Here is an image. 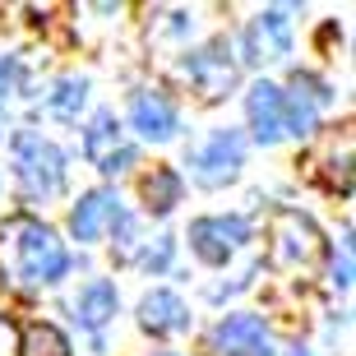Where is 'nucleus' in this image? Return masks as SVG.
I'll return each instance as SVG.
<instances>
[{
	"mask_svg": "<svg viewBox=\"0 0 356 356\" xmlns=\"http://www.w3.org/2000/svg\"><path fill=\"white\" fill-rule=\"evenodd\" d=\"M65 245L56 241L51 227L33 222V218H10L0 227V273L14 287H42L65 273Z\"/></svg>",
	"mask_w": 356,
	"mask_h": 356,
	"instance_id": "obj_1",
	"label": "nucleus"
},
{
	"mask_svg": "<svg viewBox=\"0 0 356 356\" xmlns=\"http://www.w3.org/2000/svg\"><path fill=\"white\" fill-rule=\"evenodd\" d=\"M14 167H19V181H24V190L33 199H51L56 190H60V181H65L60 153H56L47 139L28 134V130L14 139Z\"/></svg>",
	"mask_w": 356,
	"mask_h": 356,
	"instance_id": "obj_2",
	"label": "nucleus"
},
{
	"mask_svg": "<svg viewBox=\"0 0 356 356\" xmlns=\"http://www.w3.org/2000/svg\"><path fill=\"white\" fill-rule=\"evenodd\" d=\"M273 259L282 268L315 264L319 259V232L310 227V218H301V213H291V209L273 213Z\"/></svg>",
	"mask_w": 356,
	"mask_h": 356,
	"instance_id": "obj_3",
	"label": "nucleus"
},
{
	"mask_svg": "<svg viewBox=\"0 0 356 356\" xmlns=\"http://www.w3.org/2000/svg\"><path fill=\"white\" fill-rule=\"evenodd\" d=\"M83 153H88V162L97 167V172H106V176L125 172V167L134 162V148L120 139V125L111 116H97L88 125V134H83Z\"/></svg>",
	"mask_w": 356,
	"mask_h": 356,
	"instance_id": "obj_4",
	"label": "nucleus"
},
{
	"mask_svg": "<svg viewBox=\"0 0 356 356\" xmlns=\"http://www.w3.org/2000/svg\"><path fill=\"white\" fill-rule=\"evenodd\" d=\"M241 134L236 130H218L209 139V144L195 153V176H199V185H222V181H232L236 176V167H241Z\"/></svg>",
	"mask_w": 356,
	"mask_h": 356,
	"instance_id": "obj_5",
	"label": "nucleus"
},
{
	"mask_svg": "<svg viewBox=\"0 0 356 356\" xmlns=\"http://www.w3.org/2000/svg\"><path fill=\"white\" fill-rule=\"evenodd\" d=\"M241 241H245V218H199V222L190 227V245H195V254L209 259V264H222Z\"/></svg>",
	"mask_w": 356,
	"mask_h": 356,
	"instance_id": "obj_6",
	"label": "nucleus"
},
{
	"mask_svg": "<svg viewBox=\"0 0 356 356\" xmlns=\"http://www.w3.org/2000/svg\"><path fill=\"white\" fill-rule=\"evenodd\" d=\"M213 347L222 356H273V338L254 315H232L218 324L213 333Z\"/></svg>",
	"mask_w": 356,
	"mask_h": 356,
	"instance_id": "obj_7",
	"label": "nucleus"
},
{
	"mask_svg": "<svg viewBox=\"0 0 356 356\" xmlns=\"http://www.w3.org/2000/svg\"><path fill=\"white\" fill-rule=\"evenodd\" d=\"M185 74L195 79V88L204 97H222L232 83H236V65L227 60V47H204L185 60Z\"/></svg>",
	"mask_w": 356,
	"mask_h": 356,
	"instance_id": "obj_8",
	"label": "nucleus"
},
{
	"mask_svg": "<svg viewBox=\"0 0 356 356\" xmlns=\"http://www.w3.org/2000/svg\"><path fill=\"white\" fill-rule=\"evenodd\" d=\"M324 102H329V88H324L319 79H301V74H296V97L282 102V134L287 130L291 134H310Z\"/></svg>",
	"mask_w": 356,
	"mask_h": 356,
	"instance_id": "obj_9",
	"label": "nucleus"
},
{
	"mask_svg": "<svg viewBox=\"0 0 356 356\" xmlns=\"http://www.w3.org/2000/svg\"><path fill=\"white\" fill-rule=\"evenodd\" d=\"M245 42H250V60H282V56L291 51V24H287V14H282V10L259 14Z\"/></svg>",
	"mask_w": 356,
	"mask_h": 356,
	"instance_id": "obj_10",
	"label": "nucleus"
},
{
	"mask_svg": "<svg viewBox=\"0 0 356 356\" xmlns=\"http://www.w3.org/2000/svg\"><path fill=\"white\" fill-rule=\"evenodd\" d=\"M130 116H134V130L144 134V139H158L162 144V139L176 134V111L162 92H139L134 106H130Z\"/></svg>",
	"mask_w": 356,
	"mask_h": 356,
	"instance_id": "obj_11",
	"label": "nucleus"
},
{
	"mask_svg": "<svg viewBox=\"0 0 356 356\" xmlns=\"http://www.w3.org/2000/svg\"><path fill=\"white\" fill-rule=\"evenodd\" d=\"M250 125L259 134V144H277L282 139V92L273 83H254L250 88Z\"/></svg>",
	"mask_w": 356,
	"mask_h": 356,
	"instance_id": "obj_12",
	"label": "nucleus"
},
{
	"mask_svg": "<svg viewBox=\"0 0 356 356\" xmlns=\"http://www.w3.org/2000/svg\"><path fill=\"white\" fill-rule=\"evenodd\" d=\"M139 324H144L148 333H176L190 324V310L181 305V296H172V291H153V296H144V305H139Z\"/></svg>",
	"mask_w": 356,
	"mask_h": 356,
	"instance_id": "obj_13",
	"label": "nucleus"
},
{
	"mask_svg": "<svg viewBox=\"0 0 356 356\" xmlns=\"http://www.w3.org/2000/svg\"><path fill=\"white\" fill-rule=\"evenodd\" d=\"M116 218V195H106V190H92V195L79 199V209L70 213V227H74V236L79 241H97L102 236V227Z\"/></svg>",
	"mask_w": 356,
	"mask_h": 356,
	"instance_id": "obj_14",
	"label": "nucleus"
},
{
	"mask_svg": "<svg viewBox=\"0 0 356 356\" xmlns=\"http://www.w3.org/2000/svg\"><path fill=\"white\" fill-rule=\"evenodd\" d=\"M74 315H79L83 329H102L106 319L116 315V287H111L106 277H92L88 287L74 296Z\"/></svg>",
	"mask_w": 356,
	"mask_h": 356,
	"instance_id": "obj_15",
	"label": "nucleus"
},
{
	"mask_svg": "<svg viewBox=\"0 0 356 356\" xmlns=\"http://www.w3.org/2000/svg\"><path fill=\"white\" fill-rule=\"evenodd\" d=\"M24 352L28 356H70V343H65V333L51 329V324H33L24 333Z\"/></svg>",
	"mask_w": 356,
	"mask_h": 356,
	"instance_id": "obj_16",
	"label": "nucleus"
},
{
	"mask_svg": "<svg viewBox=\"0 0 356 356\" xmlns=\"http://www.w3.org/2000/svg\"><path fill=\"white\" fill-rule=\"evenodd\" d=\"M144 199H148V204H153L158 213H167V209L176 204V199H181V181H176V172L158 167V172H153V176L144 181Z\"/></svg>",
	"mask_w": 356,
	"mask_h": 356,
	"instance_id": "obj_17",
	"label": "nucleus"
},
{
	"mask_svg": "<svg viewBox=\"0 0 356 356\" xmlns=\"http://www.w3.org/2000/svg\"><path fill=\"white\" fill-rule=\"evenodd\" d=\"M83 97H88V83H83V79H65L60 88H56V97H51V111L60 120H74V116H79V106H83Z\"/></svg>",
	"mask_w": 356,
	"mask_h": 356,
	"instance_id": "obj_18",
	"label": "nucleus"
},
{
	"mask_svg": "<svg viewBox=\"0 0 356 356\" xmlns=\"http://www.w3.org/2000/svg\"><path fill=\"white\" fill-rule=\"evenodd\" d=\"M167 264H172V241L162 236L158 245H153V250L144 254V268H153V273H162V268H167Z\"/></svg>",
	"mask_w": 356,
	"mask_h": 356,
	"instance_id": "obj_19",
	"label": "nucleus"
},
{
	"mask_svg": "<svg viewBox=\"0 0 356 356\" xmlns=\"http://www.w3.org/2000/svg\"><path fill=\"white\" fill-rule=\"evenodd\" d=\"M333 282L338 287H352V245H343V254L333 259Z\"/></svg>",
	"mask_w": 356,
	"mask_h": 356,
	"instance_id": "obj_20",
	"label": "nucleus"
},
{
	"mask_svg": "<svg viewBox=\"0 0 356 356\" xmlns=\"http://www.w3.org/2000/svg\"><path fill=\"white\" fill-rule=\"evenodd\" d=\"M14 79H19V70H14V60H5V56H0V97H10Z\"/></svg>",
	"mask_w": 356,
	"mask_h": 356,
	"instance_id": "obj_21",
	"label": "nucleus"
},
{
	"mask_svg": "<svg viewBox=\"0 0 356 356\" xmlns=\"http://www.w3.org/2000/svg\"><path fill=\"white\" fill-rule=\"evenodd\" d=\"M296 356H305V352H296Z\"/></svg>",
	"mask_w": 356,
	"mask_h": 356,
	"instance_id": "obj_22",
	"label": "nucleus"
}]
</instances>
